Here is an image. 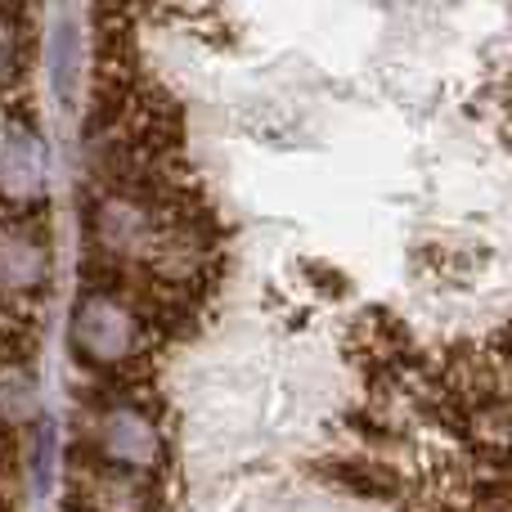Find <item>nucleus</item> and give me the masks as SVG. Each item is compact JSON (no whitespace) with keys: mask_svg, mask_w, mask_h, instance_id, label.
Segmentation results:
<instances>
[{"mask_svg":"<svg viewBox=\"0 0 512 512\" xmlns=\"http://www.w3.org/2000/svg\"><path fill=\"white\" fill-rule=\"evenodd\" d=\"M149 319L131 306L126 297L108 288H81L72 301L68 319V342L72 355L90 369H122L131 360H144L149 351Z\"/></svg>","mask_w":512,"mask_h":512,"instance_id":"1","label":"nucleus"},{"mask_svg":"<svg viewBox=\"0 0 512 512\" xmlns=\"http://www.w3.org/2000/svg\"><path fill=\"white\" fill-rule=\"evenodd\" d=\"M77 441L104 463L131 472H153L162 463V432L153 423L149 400L135 396H113L81 405L77 414Z\"/></svg>","mask_w":512,"mask_h":512,"instance_id":"2","label":"nucleus"},{"mask_svg":"<svg viewBox=\"0 0 512 512\" xmlns=\"http://www.w3.org/2000/svg\"><path fill=\"white\" fill-rule=\"evenodd\" d=\"M54 270L45 203L0 212V301H36Z\"/></svg>","mask_w":512,"mask_h":512,"instance_id":"3","label":"nucleus"},{"mask_svg":"<svg viewBox=\"0 0 512 512\" xmlns=\"http://www.w3.org/2000/svg\"><path fill=\"white\" fill-rule=\"evenodd\" d=\"M45 176L50 153L32 126H14L0 144V203L5 207H36L45 203Z\"/></svg>","mask_w":512,"mask_h":512,"instance_id":"4","label":"nucleus"},{"mask_svg":"<svg viewBox=\"0 0 512 512\" xmlns=\"http://www.w3.org/2000/svg\"><path fill=\"white\" fill-rule=\"evenodd\" d=\"M32 355H36L32 301H0V373L27 369Z\"/></svg>","mask_w":512,"mask_h":512,"instance_id":"5","label":"nucleus"},{"mask_svg":"<svg viewBox=\"0 0 512 512\" xmlns=\"http://www.w3.org/2000/svg\"><path fill=\"white\" fill-rule=\"evenodd\" d=\"M36 414V387L27 378V369H14V373H0V418L9 423H27Z\"/></svg>","mask_w":512,"mask_h":512,"instance_id":"6","label":"nucleus"},{"mask_svg":"<svg viewBox=\"0 0 512 512\" xmlns=\"http://www.w3.org/2000/svg\"><path fill=\"white\" fill-rule=\"evenodd\" d=\"M50 68L59 95L72 99V81H77V32H72V23H59V32L50 36Z\"/></svg>","mask_w":512,"mask_h":512,"instance_id":"7","label":"nucleus"},{"mask_svg":"<svg viewBox=\"0 0 512 512\" xmlns=\"http://www.w3.org/2000/svg\"><path fill=\"white\" fill-rule=\"evenodd\" d=\"M27 54V32H23V18L0 9V86H9Z\"/></svg>","mask_w":512,"mask_h":512,"instance_id":"8","label":"nucleus"}]
</instances>
